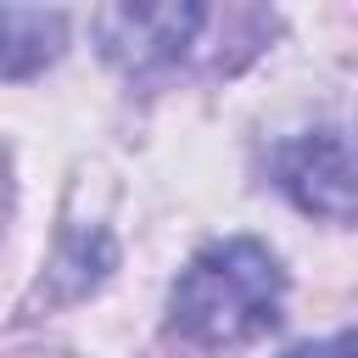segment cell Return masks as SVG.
<instances>
[{
  "label": "cell",
  "mask_w": 358,
  "mask_h": 358,
  "mask_svg": "<svg viewBox=\"0 0 358 358\" xmlns=\"http://www.w3.org/2000/svg\"><path fill=\"white\" fill-rule=\"evenodd\" d=\"M285 358H352V336L341 330V336H330V341H302V347H291Z\"/></svg>",
  "instance_id": "5b68a950"
},
{
  "label": "cell",
  "mask_w": 358,
  "mask_h": 358,
  "mask_svg": "<svg viewBox=\"0 0 358 358\" xmlns=\"http://www.w3.org/2000/svg\"><path fill=\"white\" fill-rule=\"evenodd\" d=\"M90 28L101 39V56L134 90H157L173 78H235L274 45L280 11L268 6H101Z\"/></svg>",
  "instance_id": "6da1fadb"
},
{
  "label": "cell",
  "mask_w": 358,
  "mask_h": 358,
  "mask_svg": "<svg viewBox=\"0 0 358 358\" xmlns=\"http://www.w3.org/2000/svg\"><path fill=\"white\" fill-rule=\"evenodd\" d=\"M280 302H285L280 257L252 235H229L201 246L179 268L168 291V330L196 347H241L280 324Z\"/></svg>",
  "instance_id": "7a4b0ae2"
},
{
  "label": "cell",
  "mask_w": 358,
  "mask_h": 358,
  "mask_svg": "<svg viewBox=\"0 0 358 358\" xmlns=\"http://www.w3.org/2000/svg\"><path fill=\"white\" fill-rule=\"evenodd\" d=\"M67 45V17L45 6H0V73L34 78L45 73Z\"/></svg>",
  "instance_id": "277c9868"
},
{
  "label": "cell",
  "mask_w": 358,
  "mask_h": 358,
  "mask_svg": "<svg viewBox=\"0 0 358 358\" xmlns=\"http://www.w3.org/2000/svg\"><path fill=\"white\" fill-rule=\"evenodd\" d=\"M268 179L313 218L352 224V151L341 129H313L268 151Z\"/></svg>",
  "instance_id": "3957f363"
}]
</instances>
